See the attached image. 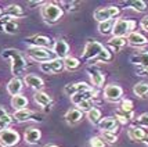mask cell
<instances>
[{"mask_svg":"<svg viewBox=\"0 0 148 147\" xmlns=\"http://www.w3.org/2000/svg\"><path fill=\"white\" fill-rule=\"evenodd\" d=\"M1 58L4 60H10L11 63V74L14 75V78H18V75H21L26 68V60L25 57L15 49H6L1 51Z\"/></svg>","mask_w":148,"mask_h":147,"instance_id":"1","label":"cell"},{"mask_svg":"<svg viewBox=\"0 0 148 147\" xmlns=\"http://www.w3.org/2000/svg\"><path fill=\"white\" fill-rule=\"evenodd\" d=\"M40 15L45 22L47 24H54L62 18L64 10L56 3H43L40 7Z\"/></svg>","mask_w":148,"mask_h":147,"instance_id":"2","label":"cell"},{"mask_svg":"<svg viewBox=\"0 0 148 147\" xmlns=\"http://www.w3.org/2000/svg\"><path fill=\"white\" fill-rule=\"evenodd\" d=\"M134 26H136V22L132 21V19L118 18L114 21L112 36H115V38H127V35L133 32Z\"/></svg>","mask_w":148,"mask_h":147,"instance_id":"3","label":"cell"},{"mask_svg":"<svg viewBox=\"0 0 148 147\" xmlns=\"http://www.w3.org/2000/svg\"><path fill=\"white\" fill-rule=\"evenodd\" d=\"M121 13V10H119V7L116 6H107V7H98L94 10V14H93V17L96 21H98V24L100 22H107V21H112V19L118 17Z\"/></svg>","mask_w":148,"mask_h":147,"instance_id":"4","label":"cell"},{"mask_svg":"<svg viewBox=\"0 0 148 147\" xmlns=\"http://www.w3.org/2000/svg\"><path fill=\"white\" fill-rule=\"evenodd\" d=\"M103 50H104V45H101L100 42H97V40H89L84 45L82 58L86 60V61H96Z\"/></svg>","mask_w":148,"mask_h":147,"instance_id":"5","label":"cell"},{"mask_svg":"<svg viewBox=\"0 0 148 147\" xmlns=\"http://www.w3.org/2000/svg\"><path fill=\"white\" fill-rule=\"evenodd\" d=\"M53 51H50L49 49H46V47H29L28 50H26V56L33 60V61H38V63H46V61H50L53 60Z\"/></svg>","mask_w":148,"mask_h":147,"instance_id":"6","label":"cell"},{"mask_svg":"<svg viewBox=\"0 0 148 147\" xmlns=\"http://www.w3.org/2000/svg\"><path fill=\"white\" fill-rule=\"evenodd\" d=\"M19 143V133L13 129H6L0 132V146L1 147H14Z\"/></svg>","mask_w":148,"mask_h":147,"instance_id":"7","label":"cell"},{"mask_svg":"<svg viewBox=\"0 0 148 147\" xmlns=\"http://www.w3.org/2000/svg\"><path fill=\"white\" fill-rule=\"evenodd\" d=\"M123 96V89L119 86V85H115V83H110L104 88V99L108 100L111 103H116L119 101Z\"/></svg>","mask_w":148,"mask_h":147,"instance_id":"8","label":"cell"},{"mask_svg":"<svg viewBox=\"0 0 148 147\" xmlns=\"http://www.w3.org/2000/svg\"><path fill=\"white\" fill-rule=\"evenodd\" d=\"M39 68L46 72V74H58L64 70V60H60V58H53L50 61H46L42 63L39 65Z\"/></svg>","mask_w":148,"mask_h":147,"instance_id":"9","label":"cell"},{"mask_svg":"<svg viewBox=\"0 0 148 147\" xmlns=\"http://www.w3.org/2000/svg\"><path fill=\"white\" fill-rule=\"evenodd\" d=\"M127 43L130 46H133V47H137V49H143V47H145L148 45V39L143 35V33L137 32V31H133L132 33L127 35Z\"/></svg>","mask_w":148,"mask_h":147,"instance_id":"10","label":"cell"},{"mask_svg":"<svg viewBox=\"0 0 148 147\" xmlns=\"http://www.w3.org/2000/svg\"><path fill=\"white\" fill-rule=\"evenodd\" d=\"M91 89L90 85H87L86 82H76V83H68V85H65L64 88V93L66 96H75L77 93H80V92H86V90Z\"/></svg>","mask_w":148,"mask_h":147,"instance_id":"11","label":"cell"},{"mask_svg":"<svg viewBox=\"0 0 148 147\" xmlns=\"http://www.w3.org/2000/svg\"><path fill=\"white\" fill-rule=\"evenodd\" d=\"M53 53L56 58H60V60H65V58L69 56V45L65 42L64 39H60L54 43V47H53Z\"/></svg>","mask_w":148,"mask_h":147,"instance_id":"12","label":"cell"},{"mask_svg":"<svg viewBox=\"0 0 148 147\" xmlns=\"http://www.w3.org/2000/svg\"><path fill=\"white\" fill-rule=\"evenodd\" d=\"M87 74L90 77V81L91 83L96 86V88H101L105 82V75H104L101 71L96 68V67H89L87 68Z\"/></svg>","mask_w":148,"mask_h":147,"instance_id":"13","label":"cell"},{"mask_svg":"<svg viewBox=\"0 0 148 147\" xmlns=\"http://www.w3.org/2000/svg\"><path fill=\"white\" fill-rule=\"evenodd\" d=\"M0 31L8 33V35H14V33H17V31H18V25L13 21V18L3 15L0 18Z\"/></svg>","mask_w":148,"mask_h":147,"instance_id":"14","label":"cell"},{"mask_svg":"<svg viewBox=\"0 0 148 147\" xmlns=\"http://www.w3.org/2000/svg\"><path fill=\"white\" fill-rule=\"evenodd\" d=\"M24 83H26L31 89H35L36 92H40V90L45 88V82L43 79L35 74H28L24 77Z\"/></svg>","mask_w":148,"mask_h":147,"instance_id":"15","label":"cell"},{"mask_svg":"<svg viewBox=\"0 0 148 147\" xmlns=\"http://www.w3.org/2000/svg\"><path fill=\"white\" fill-rule=\"evenodd\" d=\"M98 126L101 129V132H112V133H115L118 128H119V122L116 121V118H114V117H107V118L101 119Z\"/></svg>","mask_w":148,"mask_h":147,"instance_id":"16","label":"cell"},{"mask_svg":"<svg viewBox=\"0 0 148 147\" xmlns=\"http://www.w3.org/2000/svg\"><path fill=\"white\" fill-rule=\"evenodd\" d=\"M28 40V43H31L32 47H49V46L51 45V39L45 36V35H33L31 38L26 39Z\"/></svg>","mask_w":148,"mask_h":147,"instance_id":"17","label":"cell"},{"mask_svg":"<svg viewBox=\"0 0 148 147\" xmlns=\"http://www.w3.org/2000/svg\"><path fill=\"white\" fill-rule=\"evenodd\" d=\"M22 88H24V81L19 79V78H13L10 82L7 83V92H8V95H11L13 97L21 95Z\"/></svg>","mask_w":148,"mask_h":147,"instance_id":"18","label":"cell"},{"mask_svg":"<svg viewBox=\"0 0 148 147\" xmlns=\"http://www.w3.org/2000/svg\"><path fill=\"white\" fill-rule=\"evenodd\" d=\"M33 100H35V103L38 104V106H40V107H49L50 108V106L53 104V99L51 96H49L46 92H43V90H40V92H35V95H33Z\"/></svg>","mask_w":148,"mask_h":147,"instance_id":"19","label":"cell"},{"mask_svg":"<svg viewBox=\"0 0 148 147\" xmlns=\"http://www.w3.org/2000/svg\"><path fill=\"white\" fill-rule=\"evenodd\" d=\"M65 121L69 125H76L77 122H80V119L83 118V112L79 111L77 108H71L65 112Z\"/></svg>","mask_w":148,"mask_h":147,"instance_id":"20","label":"cell"},{"mask_svg":"<svg viewBox=\"0 0 148 147\" xmlns=\"http://www.w3.org/2000/svg\"><path fill=\"white\" fill-rule=\"evenodd\" d=\"M42 137V132L39 130L38 128H29L25 130V135H24V139L28 144H36L39 143Z\"/></svg>","mask_w":148,"mask_h":147,"instance_id":"21","label":"cell"},{"mask_svg":"<svg viewBox=\"0 0 148 147\" xmlns=\"http://www.w3.org/2000/svg\"><path fill=\"white\" fill-rule=\"evenodd\" d=\"M94 96H96V90L91 88V89L86 90V92H80V93H77V95H75V96H72L71 97V101L73 103L75 106H77V104H80L82 101L91 100Z\"/></svg>","mask_w":148,"mask_h":147,"instance_id":"22","label":"cell"},{"mask_svg":"<svg viewBox=\"0 0 148 147\" xmlns=\"http://www.w3.org/2000/svg\"><path fill=\"white\" fill-rule=\"evenodd\" d=\"M127 136H129L130 140L133 141H143L144 139H145V136H147V133L144 132V129H141L140 126H130L129 129H127Z\"/></svg>","mask_w":148,"mask_h":147,"instance_id":"23","label":"cell"},{"mask_svg":"<svg viewBox=\"0 0 148 147\" xmlns=\"http://www.w3.org/2000/svg\"><path fill=\"white\" fill-rule=\"evenodd\" d=\"M35 112L31 111L29 108H24V110H18L15 111L13 115L14 121L17 122H26V121H31V119H35Z\"/></svg>","mask_w":148,"mask_h":147,"instance_id":"24","label":"cell"},{"mask_svg":"<svg viewBox=\"0 0 148 147\" xmlns=\"http://www.w3.org/2000/svg\"><path fill=\"white\" fill-rule=\"evenodd\" d=\"M3 15L6 17H10V18H18V17H22L24 15V10L19 4H10L4 8L3 11Z\"/></svg>","mask_w":148,"mask_h":147,"instance_id":"25","label":"cell"},{"mask_svg":"<svg viewBox=\"0 0 148 147\" xmlns=\"http://www.w3.org/2000/svg\"><path fill=\"white\" fill-rule=\"evenodd\" d=\"M132 61L133 64H138L143 67V70L148 72V51H143V53H138L132 57Z\"/></svg>","mask_w":148,"mask_h":147,"instance_id":"26","label":"cell"},{"mask_svg":"<svg viewBox=\"0 0 148 147\" xmlns=\"http://www.w3.org/2000/svg\"><path fill=\"white\" fill-rule=\"evenodd\" d=\"M11 107H13L15 111L26 108V107H28V99H26L25 96H22V95L11 97Z\"/></svg>","mask_w":148,"mask_h":147,"instance_id":"27","label":"cell"},{"mask_svg":"<svg viewBox=\"0 0 148 147\" xmlns=\"http://www.w3.org/2000/svg\"><path fill=\"white\" fill-rule=\"evenodd\" d=\"M127 43V40H126V38H115V36H112V38L108 40V46H110L111 49L114 51H118L121 50L123 46Z\"/></svg>","mask_w":148,"mask_h":147,"instance_id":"28","label":"cell"},{"mask_svg":"<svg viewBox=\"0 0 148 147\" xmlns=\"http://www.w3.org/2000/svg\"><path fill=\"white\" fill-rule=\"evenodd\" d=\"M133 92L137 97H145L148 95V82H138L133 86Z\"/></svg>","mask_w":148,"mask_h":147,"instance_id":"29","label":"cell"},{"mask_svg":"<svg viewBox=\"0 0 148 147\" xmlns=\"http://www.w3.org/2000/svg\"><path fill=\"white\" fill-rule=\"evenodd\" d=\"M87 118H89V121L93 124V125H98L100 122H101V111L96 107H93V108L87 112Z\"/></svg>","mask_w":148,"mask_h":147,"instance_id":"30","label":"cell"},{"mask_svg":"<svg viewBox=\"0 0 148 147\" xmlns=\"http://www.w3.org/2000/svg\"><path fill=\"white\" fill-rule=\"evenodd\" d=\"M79 65H80V61L77 60L76 57H71V56H68V57L64 60V68L68 71H73L79 68Z\"/></svg>","mask_w":148,"mask_h":147,"instance_id":"31","label":"cell"},{"mask_svg":"<svg viewBox=\"0 0 148 147\" xmlns=\"http://www.w3.org/2000/svg\"><path fill=\"white\" fill-rule=\"evenodd\" d=\"M112 28H114V21L100 22L98 24V32L101 35H110V33H112Z\"/></svg>","mask_w":148,"mask_h":147,"instance_id":"32","label":"cell"},{"mask_svg":"<svg viewBox=\"0 0 148 147\" xmlns=\"http://www.w3.org/2000/svg\"><path fill=\"white\" fill-rule=\"evenodd\" d=\"M127 4L137 13H143V11L147 10V3L143 1V0H133V1H129Z\"/></svg>","mask_w":148,"mask_h":147,"instance_id":"33","label":"cell"},{"mask_svg":"<svg viewBox=\"0 0 148 147\" xmlns=\"http://www.w3.org/2000/svg\"><path fill=\"white\" fill-rule=\"evenodd\" d=\"M13 121H14V118L10 114H7L6 117H1V118H0V132L8 129V126L13 124Z\"/></svg>","mask_w":148,"mask_h":147,"instance_id":"34","label":"cell"},{"mask_svg":"<svg viewBox=\"0 0 148 147\" xmlns=\"http://www.w3.org/2000/svg\"><path fill=\"white\" fill-rule=\"evenodd\" d=\"M101 139L105 143H110V144H115L118 141V136L112 132H101Z\"/></svg>","mask_w":148,"mask_h":147,"instance_id":"35","label":"cell"},{"mask_svg":"<svg viewBox=\"0 0 148 147\" xmlns=\"http://www.w3.org/2000/svg\"><path fill=\"white\" fill-rule=\"evenodd\" d=\"M111 58H112L111 51L107 47H104V50L101 51V54L98 56V58H97L96 61H98V63H108V61H111Z\"/></svg>","mask_w":148,"mask_h":147,"instance_id":"36","label":"cell"},{"mask_svg":"<svg viewBox=\"0 0 148 147\" xmlns=\"http://www.w3.org/2000/svg\"><path fill=\"white\" fill-rule=\"evenodd\" d=\"M121 111L125 112V114H132V111H133V101L132 100H123L122 101V106H121Z\"/></svg>","mask_w":148,"mask_h":147,"instance_id":"37","label":"cell"},{"mask_svg":"<svg viewBox=\"0 0 148 147\" xmlns=\"http://www.w3.org/2000/svg\"><path fill=\"white\" fill-rule=\"evenodd\" d=\"M94 106H93V103H91V100H86V101H82L80 104H77L76 108L79 110V111H82V112H89L91 108H93Z\"/></svg>","mask_w":148,"mask_h":147,"instance_id":"38","label":"cell"},{"mask_svg":"<svg viewBox=\"0 0 148 147\" xmlns=\"http://www.w3.org/2000/svg\"><path fill=\"white\" fill-rule=\"evenodd\" d=\"M136 124L143 126V128H148V112L138 115V117L136 118Z\"/></svg>","mask_w":148,"mask_h":147,"instance_id":"39","label":"cell"},{"mask_svg":"<svg viewBox=\"0 0 148 147\" xmlns=\"http://www.w3.org/2000/svg\"><path fill=\"white\" fill-rule=\"evenodd\" d=\"M91 147H105V141L101 139V136H94L90 139Z\"/></svg>","mask_w":148,"mask_h":147,"instance_id":"40","label":"cell"},{"mask_svg":"<svg viewBox=\"0 0 148 147\" xmlns=\"http://www.w3.org/2000/svg\"><path fill=\"white\" fill-rule=\"evenodd\" d=\"M130 115H132V114H130ZM115 118H116V121L121 122V124H123V125L129 122L127 114H125V112H123V114H121V112H115Z\"/></svg>","mask_w":148,"mask_h":147,"instance_id":"41","label":"cell"},{"mask_svg":"<svg viewBox=\"0 0 148 147\" xmlns=\"http://www.w3.org/2000/svg\"><path fill=\"white\" fill-rule=\"evenodd\" d=\"M140 26H141V29H144L145 32H148V15H145V17L140 21Z\"/></svg>","mask_w":148,"mask_h":147,"instance_id":"42","label":"cell"},{"mask_svg":"<svg viewBox=\"0 0 148 147\" xmlns=\"http://www.w3.org/2000/svg\"><path fill=\"white\" fill-rule=\"evenodd\" d=\"M7 114H8V112H7L6 110H4L3 107H1V106H0V118H1V117H6Z\"/></svg>","mask_w":148,"mask_h":147,"instance_id":"43","label":"cell"},{"mask_svg":"<svg viewBox=\"0 0 148 147\" xmlns=\"http://www.w3.org/2000/svg\"><path fill=\"white\" fill-rule=\"evenodd\" d=\"M28 4H31V6H36V4H43L42 1H29Z\"/></svg>","mask_w":148,"mask_h":147,"instance_id":"44","label":"cell"},{"mask_svg":"<svg viewBox=\"0 0 148 147\" xmlns=\"http://www.w3.org/2000/svg\"><path fill=\"white\" fill-rule=\"evenodd\" d=\"M143 141H144V143H145V144H147V146H148V135H147V136H145V139H144V140H143Z\"/></svg>","mask_w":148,"mask_h":147,"instance_id":"45","label":"cell"},{"mask_svg":"<svg viewBox=\"0 0 148 147\" xmlns=\"http://www.w3.org/2000/svg\"><path fill=\"white\" fill-rule=\"evenodd\" d=\"M45 147H58V146H56V144H46Z\"/></svg>","mask_w":148,"mask_h":147,"instance_id":"46","label":"cell"},{"mask_svg":"<svg viewBox=\"0 0 148 147\" xmlns=\"http://www.w3.org/2000/svg\"><path fill=\"white\" fill-rule=\"evenodd\" d=\"M1 15H3V10L0 8V17H1Z\"/></svg>","mask_w":148,"mask_h":147,"instance_id":"47","label":"cell"}]
</instances>
